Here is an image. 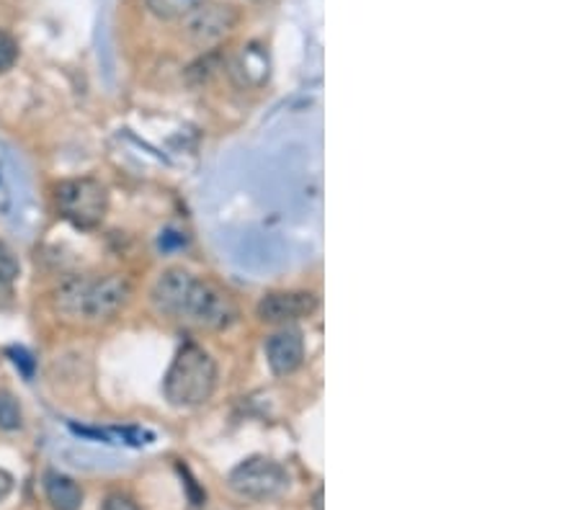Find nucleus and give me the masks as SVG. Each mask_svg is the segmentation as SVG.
I'll use <instances>...</instances> for the list:
<instances>
[{
    "mask_svg": "<svg viewBox=\"0 0 580 510\" xmlns=\"http://www.w3.org/2000/svg\"><path fill=\"white\" fill-rule=\"evenodd\" d=\"M153 304L163 315L196 327H209V331H225L240 315L238 304L225 289L184 269L160 273L153 287Z\"/></svg>",
    "mask_w": 580,
    "mask_h": 510,
    "instance_id": "nucleus-1",
    "label": "nucleus"
},
{
    "mask_svg": "<svg viewBox=\"0 0 580 510\" xmlns=\"http://www.w3.org/2000/svg\"><path fill=\"white\" fill-rule=\"evenodd\" d=\"M132 287L120 273L108 277H77L65 281L54 294V308L62 318L83 320V323H101L114 318L130 302Z\"/></svg>",
    "mask_w": 580,
    "mask_h": 510,
    "instance_id": "nucleus-2",
    "label": "nucleus"
},
{
    "mask_svg": "<svg viewBox=\"0 0 580 510\" xmlns=\"http://www.w3.org/2000/svg\"><path fill=\"white\" fill-rule=\"evenodd\" d=\"M217 387V366L215 358L199 345H184L176 353L174 364H170L163 392L174 407H196L204 405Z\"/></svg>",
    "mask_w": 580,
    "mask_h": 510,
    "instance_id": "nucleus-3",
    "label": "nucleus"
},
{
    "mask_svg": "<svg viewBox=\"0 0 580 510\" xmlns=\"http://www.w3.org/2000/svg\"><path fill=\"white\" fill-rule=\"evenodd\" d=\"M54 201H58L62 219H68L77 230L99 227L108 211L106 188L93 178L62 180L58 191H54Z\"/></svg>",
    "mask_w": 580,
    "mask_h": 510,
    "instance_id": "nucleus-4",
    "label": "nucleus"
},
{
    "mask_svg": "<svg viewBox=\"0 0 580 510\" xmlns=\"http://www.w3.org/2000/svg\"><path fill=\"white\" fill-rule=\"evenodd\" d=\"M227 482H230L235 496L248 500H271L287 492L289 472L269 457H250L232 469Z\"/></svg>",
    "mask_w": 580,
    "mask_h": 510,
    "instance_id": "nucleus-5",
    "label": "nucleus"
},
{
    "mask_svg": "<svg viewBox=\"0 0 580 510\" xmlns=\"http://www.w3.org/2000/svg\"><path fill=\"white\" fill-rule=\"evenodd\" d=\"M238 23H240L238 8L230 3H209L207 0V3L186 15L184 34L191 44L207 50V46L222 42L227 34H232Z\"/></svg>",
    "mask_w": 580,
    "mask_h": 510,
    "instance_id": "nucleus-6",
    "label": "nucleus"
},
{
    "mask_svg": "<svg viewBox=\"0 0 580 510\" xmlns=\"http://www.w3.org/2000/svg\"><path fill=\"white\" fill-rule=\"evenodd\" d=\"M318 308L315 294L308 292H273L258 302V318L263 323H294L308 318Z\"/></svg>",
    "mask_w": 580,
    "mask_h": 510,
    "instance_id": "nucleus-7",
    "label": "nucleus"
},
{
    "mask_svg": "<svg viewBox=\"0 0 580 510\" xmlns=\"http://www.w3.org/2000/svg\"><path fill=\"white\" fill-rule=\"evenodd\" d=\"M266 361H269L271 372L279 376H287L297 372L304 361V341L302 333L294 327H284V331L273 333L266 341Z\"/></svg>",
    "mask_w": 580,
    "mask_h": 510,
    "instance_id": "nucleus-8",
    "label": "nucleus"
},
{
    "mask_svg": "<svg viewBox=\"0 0 580 510\" xmlns=\"http://www.w3.org/2000/svg\"><path fill=\"white\" fill-rule=\"evenodd\" d=\"M44 496L54 510H81L83 490L73 477L58 472V469H46L42 477Z\"/></svg>",
    "mask_w": 580,
    "mask_h": 510,
    "instance_id": "nucleus-9",
    "label": "nucleus"
},
{
    "mask_svg": "<svg viewBox=\"0 0 580 510\" xmlns=\"http://www.w3.org/2000/svg\"><path fill=\"white\" fill-rule=\"evenodd\" d=\"M232 75L242 77V83H261L269 75V58L258 44L242 46V52L232 62Z\"/></svg>",
    "mask_w": 580,
    "mask_h": 510,
    "instance_id": "nucleus-10",
    "label": "nucleus"
},
{
    "mask_svg": "<svg viewBox=\"0 0 580 510\" xmlns=\"http://www.w3.org/2000/svg\"><path fill=\"white\" fill-rule=\"evenodd\" d=\"M204 3H207V0H145V6L151 8V13L158 15L163 21L186 19V15Z\"/></svg>",
    "mask_w": 580,
    "mask_h": 510,
    "instance_id": "nucleus-11",
    "label": "nucleus"
},
{
    "mask_svg": "<svg viewBox=\"0 0 580 510\" xmlns=\"http://www.w3.org/2000/svg\"><path fill=\"white\" fill-rule=\"evenodd\" d=\"M23 426L21 405L8 389H0V428L3 430H19Z\"/></svg>",
    "mask_w": 580,
    "mask_h": 510,
    "instance_id": "nucleus-12",
    "label": "nucleus"
},
{
    "mask_svg": "<svg viewBox=\"0 0 580 510\" xmlns=\"http://www.w3.org/2000/svg\"><path fill=\"white\" fill-rule=\"evenodd\" d=\"M15 186H13V176L11 170L3 160H0V217H11L15 211Z\"/></svg>",
    "mask_w": 580,
    "mask_h": 510,
    "instance_id": "nucleus-13",
    "label": "nucleus"
},
{
    "mask_svg": "<svg viewBox=\"0 0 580 510\" xmlns=\"http://www.w3.org/2000/svg\"><path fill=\"white\" fill-rule=\"evenodd\" d=\"M19 258L13 256V250L6 242H0V284H11V281L19 279Z\"/></svg>",
    "mask_w": 580,
    "mask_h": 510,
    "instance_id": "nucleus-14",
    "label": "nucleus"
},
{
    "mask_svg": "<svg viewBox=\"0 0 580 510\" xmlns=\"http://www.w3.org/2000/svg\"><path fill=\"white\" fill-rule=\"evenodd\" d=\"M15 60H19V42L8 31H0V73L11 70Z\"/></svg>",
    "mask_w": 580,
    "mask_h": 510,
    "instance_id": "nucleus-15",
    "label": "nucleus"
},
{
    "mask_svg": "<svg viewBox=\"0 0 580 510\" xmlns=\"http://www.w3.org/2000/svg\"><path fill=\"white\" fill-rule=\"evenodd\" d=\"M101 510H139V506L130 496H122V492H112V496H106Z\"/></svg>",
    "mask_w": 580,
    "mask_h": 510,
    "instance_id": "nucleus-16",
    "label": "nucleus"
},
{
    "mask_svg": "<svg viewBox=\"0 0 580 510\" xmlns=\"http://www.w3.org/2000/svg\"><path fill=\"white\" fill-rule=\"evenodd\" d=\"M11 490H13V477L8 475L6 469H0V503L11 496Z\"/></svg>",
    "mask_w": 580,
    "mask_h": 510,
    "instance_id": "nucleus-17",
    "label": "nucleus"
},
{
    "mask_svg": "<svg viewBox=\"0 0 580 510\" xmlns=\"http://www.w3.org/2000/svg\"><path fill=\"white\" fill-rule=\"evenodd\" d=\"M315 510H323V492H318L315 496Z\"/></svg>",
    "mask_w": 580,
    "mask_h": 510,
    "instance_id": "nucleus-18",
    "label": "nucleus"
},
{
    "mask_svg": "<svg viewBox=\"0 0 580 510\" xmlns=\"http://www.w3.org/2000/svg\"><path fill=\"white\" fill-rule=\"evenodd\" d=\"M261 3H263V0H261Z\"/></svg>",
    "mask_w": 580,
    "mask_h": 510,
    "instance_id": "nucleus-19",
    "label": "nucleus"
}]
</instances>
